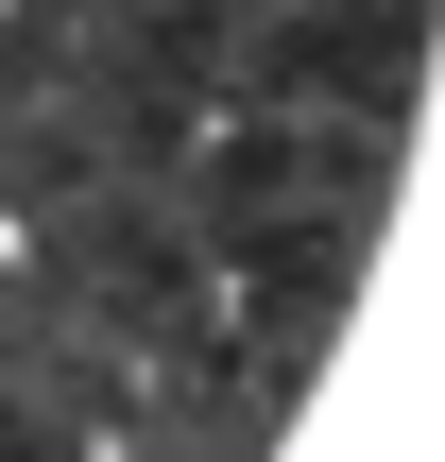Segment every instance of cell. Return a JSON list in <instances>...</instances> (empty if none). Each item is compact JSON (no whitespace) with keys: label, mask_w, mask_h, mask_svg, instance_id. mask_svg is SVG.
<instances>
[{"label":"cell","mask_w":445,"mask_h":462,"mask_svg":"<svg viewBox=\"0 0 445 462\" xmlns=\"http://www.w3.org/2000/svg\"><path fill=\"white\" fill-rule=\"evenodd\" d=\"M274 189H292V137H223L206 154V223H257Z\"/></svg>","instance_id":"cell-3"},{"label":"cell","mask_w":445,"mask_h":462,"mask_svg":"<svg viewBox=\"0 0 445 462\" xmlns=\"http://www.w3.org/2000/svg\"><path fill=\"white\" fill-rule=\"evenodd\" d=\"M343 257H360V223H274V240H257V291H274V309H326Z\"/></svg>","instance_id":"cell-2"},{"label":"cell","mask_w":445,"mask_h":462,"mask_svg":"<svg viewBox=\"0 0 445 462\" xmlns=\"http://www.w3.org/2000/svg\"><path fill=\"white\" fill-rule=\"evenodd\" d=\"M412 51H429V17H412V0H360V17H309V34H292V69H309L326 103H360V120H394V103H412Z\"/></svg>","instance_id":"cell-1"}]
</instances>
